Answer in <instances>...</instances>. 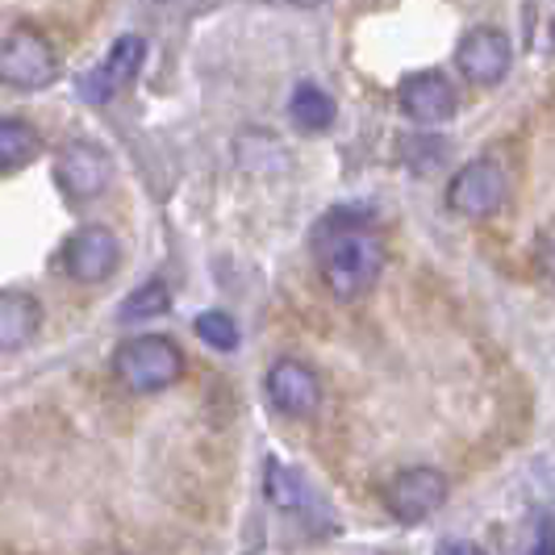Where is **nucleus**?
Here are the masks:
<instances>
[{
  "label": "nucleus",
  "mask_w": 555,
  "mask_h": 555,
  "mask_svg": "<svg viewBox=\"0 0 555 555\" xmlns=\"http://www.w3.org/2000/svg\"><path fill=\"white\" fill-rule=\"evenodd\" d=\"M196 338L205 343V347H214V351H238V322L225 313V309H205V313H196L193 322Z\"/></svg>",
  "instance_id": "16"
},
{
  "label": "nucleus",
  "mask_w": 555,
  "mask_h": 555,
  "mask_svg": "<svg viewBox=\"0 0 555 555\" xmlns=\"http://www.w3.org/2000/svg\"><path fill=\"white\" fill-rule=\"evenodd\" d=\"M389 263L385 238L363 209H334L318 225V272L338 301H360Z\"/></svg>",
  "instance_id": "1"
},
{
  "label": "nucleus",
  "mask_w": 555,
  "mask_h": 555,
  "mask_svg": "<svg viewBox=\"0 0 555 555\" xmlns=\"http://www.w3.org/2000/svg\"><path fill=\"white\" fill-rule=\"evenodd\" d=\"M505 196H509V180H505L501 164H493V159H473V164H464L451 176V184H447V205H451V214L473 218V222L493 218L501 205H505Z\"/></svg>",
  "instance_id": "5"
},
{
  "label": "nucleus",
  "mask_w": 555,
  "mask_h": 555,
  "mask_svg": "<svg viewBox=\"0 0 555 555\" xmlns=\"http://www.w3.org/2000/svg\"><path fill=\"white\" fill-rule=\"evenodd\" d=\"M268 4H297V9H318V4H326V0H268Z\"/></svg>",
  "instance_id": "19"
},
{
  "label": "nucleus",
  "mask_w": 555,
  "mask_h": 555,
  "mask_svg": "<svg viewBox=\"0 0 555 555\" xmlns=\"http://www.w3.org/2000/svg\"><path fill=\"white\" fill-rule=\"evenodd\" d=\"M447 555H476V547H473V543H451V547H447Z\"/></svg>",
  "instance_id": "20"
},
{
  "label": "nucleus",
  "mask_w": 555,
  "mask_h": 555,
  "mask_svg": "<svg viewBox=\"0 0 555 555\" xmlns=\"http://www.w3.org/2000/svg\"><path fill=\"white\" fill-rule=\"evenodd\" d=\"M142 59H146V42H142L139 34H121L109 47V55L76 80L80 101H88V105H109L117 92H126V88L134 83Z\"/></svg>",
  "instance_id": "7"
},
{
  "label": "nucleus",
  "mask_w": 555,
  "mask_h": 555,
  "mask_svg": "<svg viewBox=\"0 0 555 555\" xmlns=\"http://www.w3.org/2000/svg\"><path fill=\"white\" fill-rule=\"evenodd\" d=\"M509 63H514V47L498 26L468 29L455 47V67L476 88H498L509 76Z\"/></svg>",
  "instance_id": "9"
},
{
  "label": "nucleus",
  "mask_w": 555,
  "mask_h": 555,
  "mask_svg": "<svg viewBox=\"0 0 555 555\" xmlns=\"http://www.w3.org/2000/svg\"><path fill=\"white\" fill-rule=\"evenodd\" d=\"M171 309V288H167L164 280H146L139 284L126 301H121V322H146V318H159Z\"/></svg>",
  "instance_id": "15"
},
{
  "label": "nucleus",
  "mask_w": 555,
  "mask_h": 555,
  "mask_svg": "<svg viewBox=\"0 0 555 555\" xmlns=\"http://www.w3.org/2000/svg\"><path fill=\"white\" fill-rule=\"evenodd\" d=\"M55 184L72 205L96 201L113 184V155L101 142H88V139L67 142L55 159Z\"/></svg>",
  "instance_id": "4"
},
{
  "label": "nucleus",
  "mask_w": 555,
  "mask_h": 555,
  "mask_svg": "<svg viewBox=\"0 0 555 555\" xmlns=\"http://www.w3.org/2000/svg\"><path fill=\"white\" fill-rule=\"evenodd\" d=\"M530 555H552V518H547V514L539 518V534H534V543H530Z\"/></svg>",
  "instance_id": "18"
},
{
  "label": "nucleus",
  "mask_w": 555,
  "mask_h": 555,
  "mask_svg": "<svg viewBox=\"0 0 555 555\" xmlns=\"http://www.w3.org/2000/svg\"><path fill=\"white\" fill-rule=\"evenodd\" d=\"M59 76V55L47 34L29 26L9 29L0 38V83L13 92H42Z\"/></svg>",
  "instance_id": "3"
},
{
  "label": "nucleus",
  "mask_w": 555,
  "mask_h": 555,
  "mask_svg": "<svg viewBox=\"0 0 555 555\" xmlns=\"http://www.w3.org/2000/svg\"><path fill=\"white\" fill-rule=\"evenodd\" d=\"M447 498H451V480L439 468H401L389 480L385 505L397 522L414 527V522H426L430 514H439Z\"/></svg>",
  "instance_id": "6"
},
{
  "label": "nucleus",
  "mask_w": 555,
  "mask_h": 555,
  "mask_svg": "<svg viewBox=\"0 0 555 555\" xmlns=\"http://www.w3.org/2000/svg\"><path fill=\"white\" fill-rule=\"evenodd\" d=\"M113 376L130 392H164L184 380V351L167 334H139L126 338L113 356Z\"/></svg>",
  "instance_id": "2"
},
{
  "label": "nucleus",
  "mask_w": 555,
  "mask_h": 555,
  "mask_svg": "<svg viewBox=\"0 0 555 555\" xmlns=\"http://www.w3.org/2000/svg\"><path fill=\"white\" fill-rule=\"evenodd\" d=\"M263 389H268L272 410L284 417H313L318 405H322V380H318V372L306 360H293V356H284V360H276L268 367Z\"/></svg>",
  "instance_id": "11"
},
{
  "label": "nucleus",
  "mask_w": 555,
  "mask_h": 555,
  "mask_svg": "<svg viewBox=\"0 0 555 555\" xmlns=\"http://www.w3.org/2000/svg\"><path fill=\"white\" fill-rule=\"evenodd\" d=\"M288 117H293V126H297L301 134H326L334 126V117H338V105H334V96L326 88H318V83H297L293 96H288Z\"/></svg>",
  "instance_id": "13"
},
{
  "label": "nucleus",
  "mask_w": 555,
  "mask_h": 555,
  "mask_svg": "<svg viewBox=\"0 0 555 555\" xmlns=\"http://www.w3.org/2000/svg\"><path fill=\"white\" fill-rule=\"evenodd\" d=\"M268 498L276 501L280 509H301L309 501V489L297 473H288V468H280L276 460H268Z\"/></svg>",
  "instance_id": "17"
},
{
  "label": "nucleus",
  "mask_w": 555,
  "mask_h": 555,
  "mask_svg": "<svg viewBox=\"0 0 555 555\" xmlns=\"http://www.w3.org/2000/svg\"><path fill=\"white\" fill-rule=\"evenodd\" d=\"M42 331V306L26 288H0V356L29 347Z\"/></svg>",
  "instance_id": "12"
},
{
  "label": "nucleus",
  "mask_w": 555,
  "mask_h": 555,
  "mask_svg": "<svg viewBox=\"0 0 555 555\" xmlns=\"http://www.w3.org/2000/svg\"><path fill=\"white\" fill-rule=\"evenodd\" d=\"M121 263V243L109 225H80L63 243V272L76 284H105Z\"/></svg>",
  "instance_id": "8"
},
{
  "label": "nucleus",
  "mask_w": 555,
  "mask_h": 555,
  "mask_svg": "<svg viewBox=\"0 0 555 555\" xmlns=\"http://www.w3.org/2000/svg\"><path fill=\"white\" fill-rule=\"evenodd\" d=\"M42 155V134L26 117H0V176H13Z\"/></svg>",
  "instance_id": "14"
},
{
  "label": "nucleus",
  "mask_w": 555,
  "mask_h": 555,
  "mask_svg": "<svg viewBox=\"0 0 555 555\" xmlns=\"http://www.w3.org/2000/svg\"><path fill=\"white\" fill-rule=\"evenodd\" d=\"M397 105L414 126H443L460 109V92L443 72H410L397 83Z\"/></svg>",
  "instance_id": "10"
}]
</instances>
